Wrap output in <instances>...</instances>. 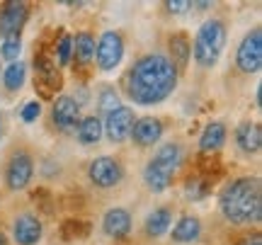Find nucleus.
<instances>
[{
	"instance_id": "nucleus-1",
	"label": "nucleus",
	"mask_w": 262,
	"mask_h": 245,
	"mask_svg": "<svg viewBox=\"0 0 262 245\" xmlns=\"http://www.w3.org/2000/svg\"><path fill=\"white\" fill-rule=\"evenodd\" d=\"M178 85V71L163 54L141 56L126 76V95L136 104H158L168 100Z\"/></svg>"
},
{
	"instance_id": "nucleus-2",
	"label": "nucleus",
	"mask_w": 262,
	"mask_h": 245,
	"mask_svg": "<svg viewBox=\"0 0 262 245\" xmlns=\"http://www.w3.org/2000/svg\"><path fill=\"white\" fill-rule=\"evenodd\" d=\"M219 207L231 224H257L262 218V189L257 177H238L221 189Z\"/></svg>"
},
{
	"instance_id": "nucleus-3",
	"label": "nucleus",
	"mask_w": 262,
	"mask_h": 245,
	"mask_svg": "<svg viewBox=\"0 0 262 245\" xmlns=\"http://www.w3.org/2000/svg\"><path fill=\"white\" fill-rule=\"evenodd\" d=\"M180 161H182V151H180L178 143H163L160 146L143 170V180H146L150 192L160 194L170 187V180L175 175V170L180 168Z\"/></svg>"
},
{
	"instance_id": "nucleus-4",
	"label": "nucleus",
	"mask_w": 262,
	"mask_h": 245,
	"mask_svg": "<svg viewBox=\"0 0 262 245\" xmlns=\"http://www.w3.org/2000/svg\"><path fill=\"white\" fill-rule=\"evenodd\" d=\"M224 47H226V25L221 19H206L204 25L196 29L192 54H194V61L202 68H214L216 61L221 58Z\"/></svg>"
},
{
	"instance_id": "nucleus-5",
	"label": "nucleus",
	"mask_w": 262,
	"mask_h": 245,
	"mask_svg": "<svg viewBox=\"0 0 262 245\" xmlns=\"http://www.w3.org/2000/svg\"><path fill=\"white\" fill-rule=\"evenodd\" d=\"M95 58L100 71H114L124 58V39L119 32H104L97 47H95Z\"/></svg>"
},
{
	"instance_id": "nucleus-6",
	"label": "nucleus",
	"mask_w": 262,
	"mask_h": 245,
	"mask_svg": "<svg viewBox=\"0 0 262 245\" xmlns=\"http://www.w3.org/2000/svg\"><path fill=\"white\" fill-rule=\"evenodd\" d=\"M32 175H34V158L27 151H15L10 155L8 168H5V182H8V187L12 192L25 189L32 182Z\"/></svg>"
},
{
	"instance_id": "nucleus-7",
	"label": "nucleus",
	"mask_w": 262,
	"mask_h": 245,
	"mask_svg": "<svg viewBox=\"0 0 262 245\" xmlns=\"http://www.w3.org/2000/svg\"><path fill=\"white\" fill-rule=\"evenodd\" d=\"M235 63L243 73H260L262 68V32L260 29H253L248 32L238 47V54H235Z\"/></svg>"
},
{
	"instance_id": "nucleus-8",
	"label": "nucleus",
	"mask_w": 262,
	"mask_h": 245,
	"mask_svg": "<svg viewBox=\"0 0 262 245\" xmlns=\"http://www.w3.org/2000/svg\"><path fill=\"white\" fill-rule=\"evenodd\" d=\"M122 165L117 158L112 155H100L95 158L90 165H88V177L93 180V185L102 189H110V187H117L122 182Z\"/></svg>"
},
{
	"instance_id": "nucleus-9",
	"label": "nucleus",
	"mask_w": 262,
	"mask_h": 245,
	"mask_svg": "<svg viewBox=\"0 0 262 245\" xmlns=\"http://www.w3.org/2000/svg\"><path fill=\"white\" fill-rule=\"evenodd\" d=\"M134 122H136L134 109L122 104V107H117L114 112L107 114V122L102 124V131L107 133V139H110L112 143H122L124 139H129Z\"/></svg>"
},
{
	"instance_id": "nucleus-10",
	"label": "nucleus",
	"mask_w": 262,
	"mask_h": 245,
	"mask_svg": "<svg viewBox=\"0 0 262 245\" xmlns=\"http://www.w3.org/2000/svg\"><path fill=\"white\" fill-rule=\"evenodd\" d=\"M51 117H54V124L61 131H71L80 124V104L75 102V97H71V95H61L51 107Z\"/></svg>"
},
{
	"instance_id": "nucleus-11",
	"label": "nucleus",
	"mask_w": 262,
	"mask_h": 245,
	"mask_svg": "<svg viewBox=\"0 0 262 245\" xmlns=\"http://www.w3.org/2000/svg\"><path fill=\"white\" fill-rule=\"evenodd\" d=\"M29 17V8L25 3H8L0 12V37H19V29L25 27Z\"/></svg>"
},
{
	"instance_id": "nucleus-12",
	"label": "nucleus",
	"mask_w": 262,
	"mask_h": 245,
	"mask_svg": "<svg viewBox=\"0 0 262 245\" xmlns=\"http://www.w3.org/2000/svg\"><path fill=\"white\" fill-rule=\"evenodd\" d=\"M129 136L141 148L156 146V143L160 141V136H163V122H160L158 117H141V119L134 122Z\"/></svg>"
},
{
	"instance_id": "nucleus-13",
	"label": "nucleus",
	"mask_w": 262,
	"mask_h": 245,
	"mask_svg": "<svg viewBox=\"0 0 262 245\" xmlns=\"http://www.w3.org/2000/svg\"><path fill=\"white\" fill-rule=\"evenodd\" d=\"M41 233H44V226L34 214H22L12 224V236L17 245H37L41 240Z\"/></svg>"
},
{
	"instance_id": "nucleus-14",
	"label": "nucleus",
	"mask_w": 262,
	"mask_h": 245,
	"mask_svg": "<svg viewBox=\"0 0 262 245\" xmlns=\"http://www.w3.org/2000/svg\"><path fill=\"white\" fill-rule=\"evenodd\" d=\"M102 228H104V233H107V236L124 238L131 231V214L126 211V209H122V207L110 209V211L104 214V218H102Z\"/></svg>"
},
{
	"instance_id": "nucleus-15",
	"label": "nucleus",
	"mask_w": 262,
	"mask_h": 245,
	"mask_svg": "<svg viewBox=\"0 0 262 245\" xmlns=\"http://www.w3.org/2000/svg\"><path fill=\"white\" fill-rule=\"evenodd\" d=\"M235 143L241 146V151L245 153H257L262 146V129L260 124L245 122L235 129Z\"/></svg>"
},
{
	"instance_id": "nucleus-16",
	"label": "nucleus",
	"mask_w": 262,
	"mask_h": 245,
	"mask_svg": "<svg viewBox=\"0 0 262 245\" xmlns=\"http://www.w3.org/2000/svg\"><path fill=\"white\" fill-rule=\"evenodd\" d=\"M226 126L221 122H211L204 126V131L199 136V151L202 153H216L221 151V146L226 143Z\"/></svg>"
},
{
	"instance_id": "nucleus-17",
	"label": "nucleus",
	"mask_w": 262,
	"mask_h": 245,
	"mask_svg": "<svg viewBox=\"0 0 262 245\" xmlns=\"http://www.w3.org/2000/svg\"><path fill=\"white\" fill-rule=\"evenodd\" d=\"M170 47V63L175 66V71H182V68L189 63V54H192V44L185 34H172L168 41Z\"/></svg>"
},
{
	"instance_id": "nucleus-18",
	"label": "nucleus",
	"mask_w": 262,
	"mask_h": 245,
	"mask_svg": "<svg viewBox=\"0 0 262 245\" xmlns=\"http://www.w3.org/2000/svg\"><path fill=\"white\" fill-rule=\"evenodd\" d=\"M199 236H202V224L196 216H182L172 228L175 243H194Z\"/></svg>"
},
{
	"instance_id": "nucleus-19",
	"label": "nucleus",
	"mask_w": 262,
	"mask_h": 245,
	"mask_svg": "<svg viewBox=\"0 0 262 245\" xmlns=\"http://www.w3.org/2000/svg\"><path fill=\"white\" fill-rule=\"evenodd\" d=\"M170 224H172V211L168 207H160V209H153L146 218V233L153 238L163 236L170 231Z\"/></svg>"
},
{
	"instance_id": "nucleus-20",
	"label": "nucleus",
	"mask_w": 262,
	"mask_h": 245,
	"mask_svg": "<svg viewBox=\"0 0 262 245\" xmlns=\"http://www.w3.org/2000/svg\"><path fill=\"white\" fill-rule=\"evenodd\" d=\"M102 122L97 117H85L78 124V141L83 146H95V143L102 139Z\"/></svg>"
},
{
	"instance_id": "nucleus-21",
	"label": "nucleus",
	"mask_w": 262,
	"mask_h": 245,
	"mask_svg": "<svg viewBox=\"0 0 262 245\" xmlns=\"http://www.w3.org/2000/svg\"><path fill=\"white\" fill-rule=\"evenodd\" d=\"M73 47H75L73 49L75 58H78V63H80V66H88V63L95 58V39H93V34H88V32L75 34Z\"/></svg>"
},
{
	"instance_id": "nucleus-22",
	"label": "nucleus",
	"mask_w": 262,
	"mask_h": 245,
	"mask_svg": "<svg viewBox=\"0 0 262 245\" xmlns=\"http://www.w3.org/2000/svg\"><path fill=\"white\" fill-rule=\"evenodd\" d=\"M25 80H27V66L19 63V61L10 63V66L3 71V83H5V87H8L10 93L19 90V87L25 85Z\"/></svg>"
},
{
	"instance_id": "nucleus-23",
	"label": "nucleus",
	"mask_w": 262,
	"mask_h": 245,
	"mask_svg": "<svg viewBox=\"0 0 262 245\" xmlns=\"http://www.w3.org/2000/svg\"><path fill=\"white\" fill-rule=\"evenodd\" d=\"M19 51H22V39L19 37H5L3 39V44H0V56L8 58L10 63H15L19 56Z\"/></svg>"
},
{
	"instance_id": "nucleus-24",
	"label": "nucleus",
	"mask_w": 262,
	"mask_h": 245,
	"mask_svg": "<svg viewBox=\"0 0 262 245\" xmlns=\"http://www.w3.org/2000/svg\"><path fill=\"white\" fill-rule=\"evenodd\" d=\"M71 56H73V37H63L58 39V47H56V58H58V66H68L71 63Z\"/></svg>"
},
{
	"instance_id": "nucleus-25",
	"label": "nucleus",
	"mask_w": 262,
	"mask_h": 245,
	"mask_svg": "<svg viewBox=\"0 0 262 245\" xmlns=\"http://www.w3.org/2000/svg\"><path fill=\"white\" fill-rule=\"evenodd\" d=\"M117 107H122V102H119V95H117V90L114 87H104L102 93H100V109L102 112H114Z\"/></svg>"
},
{
	"instance_id": "nucleus-26",
	"label": "nucleus",
	"mask_w": 262,
	"mask_h": 245,
	"mask_svg": "<svg viewBox=\"0 0 262 245\" xmlns=\"http://www.w3.org/2000/svg\"><path fill=\"white\" fill-rule=\"evenodd\" d=\"M39 114H41V104H39L37 100H32V102L22 104V109H19V119H22V122H27V124H32Z\"/></svg>"
},
{
	"instance_id": "nucleus-27",
	"label": "nucleus",
	"mask_w": 262,
	"mask_h": 245,
	"mask_svg": "<svg viewBox=\"0 0 262 245\" xmlns=\"http://www.w3.org/2000/svg\"><path fill=\"white\" fill-rule=\"evenodd\" d=\"M206 194V180H189L187 182V197L202 199Z\"/></svg>"
},
{
	"instance_id": "nucleus-28",
	"label": "nucleus",
	"mask_w": 262,
	"mask_h": 245,
	"mask_svg": "<svg viewBox=\"0 0 262 245\" xmlns=\"http://www.w3.org/2000/svg\"><path fill=\"white\" fill-rule=\"evenodd\" d=\"M165 5H168L170 12H185L187 8H192V3H187V0H170Z\"/></svg>"
},
{
	"instance_id": "nucleus-29",
	"label": "nucleus",
	"mask_w": 262,
	"mask_h": 245,
	"mask_svg": "<svg viewBox=\"0 0 262 245\" xmlns=\"http://www.w3.org/2000/svg\"><path fill=\"white\" fill-rule=\"evenodd\" d=\"M241 245H262L260 233H253V236H245L243 240H241Z\"/></svg>"
},
{
	"instance_id": "nucleus-30",
	"label": "nucleus",
	"mask_w": 262,
	"mask_h": 245,
	"mask_svg": "<svg viewBox=\"0 0 262 245\" xmlns=\"http://www.w3.org/2000/svg\"><path fill=\"white\" fill-rule=\"evenodd\" d=\"M0 245H8V238H5V233H0Z\"/></svg>"
},
{
	"instance_id": "nucleus-31",
	"label": "nucleus",
	"mask_w": 262,
	"mask_h": 245,
	"mask_svg": "<svg viewBox=\"0 0 262 245\" xmlns=\"http://www.w3.org/2000/svg\"><path fill=\"white\" fill-rule=\"evenodd\" d=\"M0 136H3V119H0Z\"/></svg>"
}]
</instances>
